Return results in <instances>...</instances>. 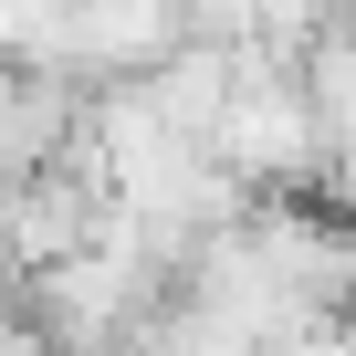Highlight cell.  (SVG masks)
<instances>
[{
    "instance_id": "obj_2",
    "label": "cell",
    "mask_w": 356,
    "mask_h": 356,
    "mask_svg": "<svg viewBox=\"0 0 356 356\" xmlns=\"http://www.w3.org/2000/svg\"><path fill=\"white\" fill-rule=\"evenodd\" d=\"M0 356H63V346H53V335H42V325L11 304V314H0Z\"/></svg>"
},
{
    "instance_id": "obj_1",
    "label": "cell",
    "mask_w": 356,
    "mask_h": 356,
    "mask_svg": "<svg viewBox=\"0 0 356 356\" xmlns=\"http://www.w3.org/2000/svg\"><path fill=\"white\" fill-rule=\"evenodd\" d=\"M210 157L241 178L252 200H314V178H325V126H314V105H304V74L241 53L231 105H220V126H210Z\"/></svg>"
}]
</instances>
